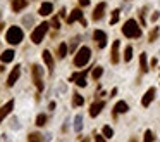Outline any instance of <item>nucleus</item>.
Returning <instances> with one entry per match:
<instances>
[{"mask_svg":"<svg viewBox=\"0 0 160 142\" xmlns=\"http://www.w3.org/2000/svg\"><path fill=\"white\" fill-rule=\"evenodd\" d=\"M139 68H141L143 73H146V71L150 69V68H148V61H146V54H145V52L139 56Z\"/></svg>","mask_w":160,"mask_h":142,"instance_id":"20","label":"nucleus"},{"mask_svg":"<svg viewBox=\"0 0 160 142\" xmlns=\"http://www.w3.org/2000/svg\"><path fill=\"white\" fill-rule=\"evenodd\" d=\"M22 30L19 26H12V28H9V31H7V35H5V40L9 42L10 45H18V44H21V40H22Z\"/></svg>","mask_w":160,"mask_h":142,"instance_id":"2","label":"nucleus"},{"mask_svg":"<svg viewBox=\"0 0 160 142\" xmlns=\"http://www.w3.org/2000/svg\"><path fill=\"white\" fill-rule=\"evenodd\" d=\"M93 38H95V42L98 44L100 49H103L105 45H107V35H105V31L95 30V33H93Z\"/></svg>","mask_w":160,"mask_h":142,"instance_id":"7","label":"nucleus"},{"mask_svg":"<svg viewBox=\"0 0 160 142\" xmlns=\"http://www.w3.org/2000/svg\"><path fill=\"white\" fill-rule=\"evenodd\" d=\"M155 94H157V90H155V87H150V89L146 90V94L143 95V99H141V104L145 107H148L151 104V101L155 99Z\"/></svg>","mask_w":160,"mask_h":142,"instance_id":"8","label":"nucleus"},{"mask_svg":"<svg viewBox=\"0 0 160 142\" xmlns=\"http://www.w3.org/2000/svg\"><path fill=\"white\" fill-rule=\"evenodd\" d=\"M158 18H160V12H153V14H151V21H157Z\"/></svg>","mask_w":160,"mask_h":142,"instance_id":"36","label":"nucleus"},{"mask_svg":"<svg viewBox=\"0 0 160 142\" xmlns=\"http://www.w3.org/2000/svg\"><path fill=\"white\" fill-rule=\"evenodd\" d=\"M22 24H24V26H29V24H33V18H31V16L22 18Z\"/></svg>","mask_w":160,"mask_h":142,"instance_id":"32","label":"nucleus"},{"mask_svg":"<svg viewBox=\"0 0 160 142\" xmlns=\"http://www.w3.org/2000/svg\"><path fill=\"white\" fill-rule=\"evenodd\" d=\"M103 106H105V102L103 101H98V102H93L91 104V107H90V115L95 118V116H98L100 113H102V109H103Z\"/></svg>","mask_w":160,"mask_h":142,"instance_id":"12","label":"nucleus"},{"mask_svg":"<svg viewBox=\"0 0 160 142\" xmlns=\"http://www.w3.org/2000/svg\"><path fill=\"white\" fill-rule=\"evenodd\" d=\"M86 71H83V73H76V75L71 76V81H76L78 87H86Z\"/></svg>","mask_w":160,"mask_h":142,"instance_id":"11","label":"nucleus"},{"mask_svg":"<svg viewBox=\"0 0 160 142\" xmlns=\"http://www.w3.org/2000/svg\"><path fill=\"white\" fill-rule=\"evenodd\" d=\"M90 57H91V50L88 49V47H81V49L78 50V54H76V57H74V64L78 68H81L90 61Z\"/></svg>","mask_w":160,"mask_h":142,"instance_id":"3","label":"nucleus"},{"mask_svg":"<svg viewBox=\"0 0 160 142\" xmlns=\"http://www.w3.org/2000/svg\"><path fill=\"white\" fill-rule=\"evenodd\" d=\"M52 26L55 28V30H59V28H60V23H59V19H57V18L52 19Z\"/></svg>","mask_w":160,"mask_h":142,"instance_id":"34","label":"nucleus"},{"mask_svg":"<svg viewBox=\"0 0 160 142\" xmlns=\"http://www.w3.org/2000/svg\"><path fill=\"white\" fill-rule=\"evenodd\" d=\"M48 23H41L40 26H36V30L31 33V40L35 42V44H40V42L43 40V36L47 35V31H48Z\"/></svg>","mask_w":160,"mask_h":142,"instance_id":"4","label":"nucleus"},{"mask_svg":"<svg viewBox=\"0 0 160 142\" xmlns=\"http://www.w3.org/2000/svg\"><path fill=\"white\" fill-rule=\"evenodd\" d=\"M102 132H103V135H105V137H107V139H110V137H112V135H114V130L110 128L108 125H107V127H103V130H102Z\"/></svg>","mask_w":160,"mask_h":142,"instance_id":"28","label":"nucleus"},{"mask_svg":"<svg viewBox=\"0 0 160 142\" xmlns=\"http://www.w3.org/2000/svg\"><path fill=\"white\" fill-rule=\"evenodd\" d=\"M95 142H105L102 135H95Z\"/></svg>","mask_w":160,"mask_h":142,"instance_id":"38","label":"nucleus"},{"mask_svg":"<svg viewBox=\"0 0 160 142\" xmlns=\"http://www.w3.org/2000/svg\"><path fill=\"white\" fill-rule=\"evenodd\" d=\"M102 75H103V68H100V66H95V69L91 71V76H93V80H98Z\"/></svg>","mask_w":160,"mask_h":142,"instance_id":"22","label":"nucleus"},{"mask_svg":"<svg viewBox=\"0 0 160 142\" xmlns=\"http://www.w3.org/2000/svg\"><path fill=\"white\" fill-rule=\"evenodd\" d=\"M119 12H121V10H114V12H112V18H110V24H115V23L119 21Z\"/></svg>","mask_w":160,"mask_h":142,"instance_id":"30","label":"nucleus"},{"mask_svg":"<svg viewBox=\"0 0 160 142\" xmlns=\"http://www.w3.org/2000/svg\"><path fill=\"white\" fill-rule=\"evenodd\" d=\"M41 76H43L41 68H40L38 64H35V66H33V78H35V85H36L38 90H43V80H41Z\"/></svg>","mask_w":160,"mask_h":142,"instance_id":"5","label":"nucleus"},{"mask_svg":"<svg viewBox=\"0 0 160 142\" xmlns=\"http://www.w3.org/2000/svg\"><path fill=\"white\" fill-rule=\"evenodd\" d=\"M127 109H129L127 102L119 101V102L115 104V107H114V116H115V115H119V113H127Z\"/></svg>","mask_w":160,"mask_h":142,"instance_id":"16","label":"nucleus"},{"mask_svg":"<svg viewBox=\"0 0 160 142\" xmlns=\"http://www.w3.org/2000/svg\"><path fill=\"white\" fill-rule=\"evenodd\" d=\"M12 107H14V101H9L4 107H0V121L4 120V118H5L7 115H9L10 111H12Z\"/></svg>","mask_w":160,"mask_h":142,"instance_id":"15","label":"nucleus"},{"mask_svg":"<svg viewBox=\"0 0 160 142\" xmlns=\"http://www.w3.org/2000/svg\"><path fill=\"white\" fill-rule=\"evenodd\" d=\"M74 21H79V23L83 24V26H86V24H88V23H86V19L83 18V12H81L79 9H74L72 12H71V16L67 18V23H69V24H72Z\"/></svg>","mask_w":160,"mask_h":142,"instance_id":"6","label":"nucleus"},{"mask_svg":"<svg viewBox=\"0 0 160 142\" xmlns=\"http://www.w3.org/2000/svg\"><path fill=\"white\" fill-rule=\"evenodd\" d=\"M79 44V36H76V38H74V40H72V44H71V47H69V49L71 50H74V49H76V45H78Z\"/></svg>","mask_w":160,"mask_h":142,"instance_id":"35","label":"nucleus"},{"mask_svg":"<svg viewBox=\"0 0 160 142\" xmlns=\"http://www.w3.org/2000/svg\"><path fill=\"white\" fill-rule=\"evenodd\" d=\"M105 7H107V4H105V2H100V4L95 7V10H93V19H95V21H100V19L103 18Z\"/></svg>","mask_w":160,"mask_h":142,"instance_id":"10","label":"nucleus"},{"mask_svg":"<svg viewBox=\"0 0 160 142\" xmlns=\"http://www.w3.org/2000/svg\"><path fill=\"white\" fill-rule=\"evenodd\" d=\"M52 10H53V5L50 4V2H43V4L40 5L38 12L41 14V16H50V14H52Z\"/></svg>","mask_w":160,"mask_h":142,"instance_id":"14","label":"nucleus"},{"mask_svg":"<svg viewBox=\"0 0 160 142\" xmlns=\"http://www.w3.org/2000/svg\"><path fill=\"white\" fill-rule=\"evenodd\" d=\"M19 76H21V66H14V69L10 71L9 78H7V87H14V83L19 80Z\"/></svg>","mask_w":160,"mask_h":142,"instance_id":"9","label":"nucleus"},{"mask_svg":"<svg viewBox=\"0 0 160 142\" xmlns=\"http://www.w3.org/2000/svg\"><path fill=\"white\" fill-rule=\"evenodd\" d=\"M119 40H114L112 44V52H110V61L114 62V64H117L119 62Z\"/></svg>","mask_w":160,"mask_h":142,"instance_id":"13","label":"nucleus"},{"mask_svg":"<svg viewBox=\"0 0 160 142\" xmlns=\"http://www.w3.org/2000/svg\"><path fill=\"white\" fill-rule=\"evenodd\" d=\"M14 56H16V52H14V50H4V52L0 54V61L2 62H10L14 59Z\"/></svg>","mask_w":160,"mask_h":142,"instance_id":"17","label":"nucleus"},{"mask_svg":"<svg viewBox=\"0 0 160 142\" xmlns=\"http://www.w3.org/2000/svg\"><path fill=\"white\" fill-rule=\"evenodd\" d=\"M65 56H67V45H65V44H60V45H59V57L64 59Z\"/></svg>","mask_w":160,"mask_h":142,"instance_id":"25","label":"nucleus"},{"mask_svg":"<svg viewBox=\"0 0 160 142\" xmlns=\"http://www.w3.org/2000/svg\"><path fill=\"white\" fill-rule=\"evenodd\" d=\"M131 59H133V47H131V45H127V47H126V50H124V61L129 62Z\"/></svg>","mask_w":160,"mask_h":142,"instance_id":"24","label":"nucleus"},{"mask_svg":"<svg viewBox=\"0 0 160 142\" xmlns=\"http://www.w3.org/2000/svg\"><path fill=\"white\" fill-rule=\"evenodd\" d=\"M28 5V0H12V10L14 12H19Z\"/></svg>","mask_w":160,"mask_h":142,"instance_id":"18","label":"nucleus"},{"mask_svg":"<svg viewBox=\"0 0 160 142\" xmlns=\"http://www.w3.org/2000/svg\"><path fill=\"white\" fill-rule=\"evenodd\" d=\"M153 133H151V130H146L145 132V142H153Z\"/></svg>","mask_w":160,"mask_h":142,"instance_id":"31","label":"nucleus"},{"mask_svg":"<svg viewBox=\"0 0 160 142\" xmlns=\"http://www.w3.org/2000/svg\"><path fill=\"white\" fill-rule=\"evenodd\" d=\"M122 33L127 38H139L141 36V28L138 26V23L134 19H127L124 23V26H122Z\"/></svg>","mask_w":160,"mask_h":142,"instance_id":"1","label":"nucleus"},{"mask_svg":"<svg viewBox=\"0 0 160 142\" xmlns=\"http://www.w3.org/2000/svg\"><path fill=\"white\" fill-rule=\"evenodd\" d=\"M74 130L76 132H81L83 130V115H78L74 118Z\"/></svg>","mask_w":160,"mask_h":142,"instance_id":"21","label":"nucleus"},{"mask_svg":"<svg viewBox=\"0 0 160 142\" xmlns=\"http://www.w3.org/2000/svg\"><path fill=\"white\" fill-rule=\"evenodd\" d=\"M43 61L50 68V71H52L53 69V57H52V54H50V50H43Z\"/></svg>","mask_w":160,"mask_h":142,"instance_id":"19","label":"nucleus"},{"mask_svg":"<svg viewBox=\"0 0 160 142\" xmlns=\"http://www.w3.org/2000/svg\"><path fill=\"white\" fill-rule=\"evenodd\" d=\"M79 4H81L83 7H86V5H90V0H79Z\"/></svg>","mask_w":160,"mask_h":142,"instance_id":"37","label":"nucleus"},{"mask_svg":"<svg viewBox=\"0 0 160 142\" xmlns=\"http://www.w3.org/2000/svg\"><path fill=\"white\" fill-rule=\"evenodd\" d=\"M157 36H158V28L155 26V30L151 31V33H150V36H148V42H150V44H151V42H155V38H157Z\"/></svg>","mask_w":160,"mask_h":142,"instance_id":"29","label":"nucleus"},{"mask_svg":"<svg viewBox=\"0 0 160 142\" xmlns=\"http://www.w3.org/2000/svg\"><path fill=\"white\" fill-rule=\"evenodd\" d=\"M45 121H47V116H45V115H38V116H36V125H38V127H43Z\"/></svg>","mask_w":160,"mask_h":142,"instance_id":"27","label":"nucleus"},{"mask_svg":"<svg viewBox=\"0 0 160 142\" xmlns=\"http://www.w3.org/2000/svg\"><path fill=\"white\" fill-rule=\"evenodd\" d=\"M72 104H74V106H83V104H84V99H83V95H79V94H74V95H72Z\"/></svg>","mask_w":160,"mask_h":142,"instance_id":"23","label":"nucleus"},{"mask_svg":"<svg viewBox=\"0 0 160 142\" xmlns=\"http://www.w3.org/2000/svg\"><path fill=\"white\" fill-rule=\"evenodd\" d=\"M10 128H14V130H18V128H19L18 120H16V118H12V120H10Z\"/></svg>","mask_w":160,"mask_h":142,"instance_id":"33","label":"nucleus"},{"mask_svg":"<svg viewBox=\"0 0 160 142\" xmlns=\"http://www.w3.org/2000/svg\"><path fill=\"white\" fill-rule=\"evenodd\" d=\"M28 140L29 142H41V135H40V133H31L29 137H28Z\"/></svg>","mask_w":160,"mask_h":142,"instance_id":"26","label":"nucleus"}]
</instances>
